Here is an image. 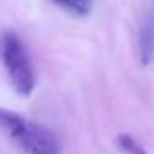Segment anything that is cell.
Returning <instances> with one entry per match:
<instances>
[{"label": "cell", "instance_id": "4", "mask_svg": "<svg viewBox=\"0 0 154 154\" xmlns=\"http://www.w3.org/2000/svg\"><path fill=\"white\" fill-rule=\"evenodd\" d=\"M53 2H57L61 8L75 15H80V17L88 15L91 12V7H93L91 0H53Z\"/></svg>", "mask_w": 154, "mask_h": 154}, {"label": "cell", "instance_id": "2", "mask_svg": "<svg viewBox=\"0 0 154 154\" xmlns=\"http://www.w3.org/2000/svg\"><path fill=\"white\" fill-rule=\"evenodd\" d=\"M0 63L14 90L20 96H30L35 88V71L25 45L14 30L0 33Z\"/></svg>", "mask_w": 154, "mask_h": 154}, {"label": "cell", "instance_id": "3", "mask_svg": "<svg viewBox=\"0 0 154 154\" xmlns=\"http://www.w3.org/2000/svg\"><path fill=\"white\" fill-rule=\"evenodd\" d=\"M152 53H154V25L149 20L143 30V35H141V57H143L144 63H147L152 58Z\"/></svg>", "mask_w": 154, "mask_h": 154}, {"label": "cell", "instance_id": "5", "mask_svg": "<svg viewBox=\"0 0 154 154\" xmlns=\"http://www.w3.org/2000/svg\"><path fill=\"white\" fill-rule=\"evenodd\" d=\"M116 144H118V147H119L121 151H124L126 154H147L146 151H144V147L141 146L131 134H126V133L119 134V136L116 137Z\"/></svg>", "mask_w": 154, "mask_h": 154}, {"label": "cell", "instance_id": "1", "mask_svg": "<svg viewBox=\"0 0 154 154\" xmlns=\"http://www.w3.org/2000/svg\"><path fill=\"white\" fill-rule=\"evenodd\" d=\"M0 133L23 154H61L60 141L48 128L5 108H0Z\"/></svg>", "mask_w": 154, "mask_h": 154}]
</instances>
